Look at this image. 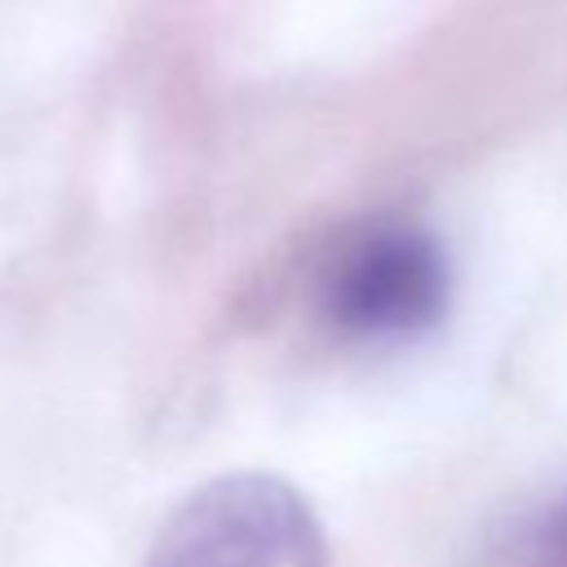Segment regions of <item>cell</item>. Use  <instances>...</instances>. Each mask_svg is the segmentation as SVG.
<instances>
[{
    "mask_svg": "<svg viewBox=\"0 0 567 567\" xmlns=\"http://www.w3.org/2000/svg\"><path fill=\"white\" fill-rule=\"evenodd\" d=\"M323 540L292 487L235 474L204 487L155 540L151 567H319Z\"/></svg>",
    "mask_w": 567,
    "mask_h": 567,
    "instance_id": "6da1fadb",
    "label": "cell"
},
{
    "mask_svg": "<svg viewBox=\"0 0 567 567\" xmlns=\"http://www.w3.org/2000/svg\"><path fill=\"white\" fill-rule=\"evenodd\" d=\"M527 567H567V505L549 509L532 540H527Z\"/></svg>",
    "mask_w": 567,
    "mask_h": 567,
    "instance_id": "3957f363",
    "label": "cell"
},
{
    "mask_svg": "<svg viewBox=\"0 0 567 567\" xmlns=\"http://www.w3.org/2000/svg\"><path fill=\"white\" fill-rule=\"evenodd\" d=\"M447 301V261L416 226H377L354 239L332 275L323 306L346 337L403 341L425 332Z\"/></svg>",
    "mask_w": 567,
    "mask_h": 567,
    "instance_id": "7a4b0ae2",
    "label": "cell"
}]
</instances>
